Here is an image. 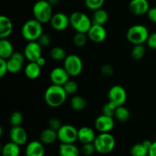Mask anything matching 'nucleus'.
<instances>
[{"label": "nucleus", "mask_w": 156, "mask_h": 156, "mask_svg": "<svg viewBox=\"0 0 156 156\" xmlns=\"http://www.w3.org/2000/svg\"><path fill=\"white\" fill-rule=\"evenodd\" d=\"M70 25L76 32L87 34L92 25V21L85 13L74 12L69 16Z\"/></svg>", "instance_id": "nucleus-5"}, {"label": "nucleus", "mask_w": 156, "mask_h": 156, "mask_svg": "<svg viewBox=\"0 0 156 156\" xmlns=\"http://www.w3.org/2000/svg\"><path fill=\"white\" fill-rule=\"evenodd\" d=\"M146 53V47L143 44H136L134 45L133 48L131 50V56L135 60H140L143 59Z\"/></svg>", "instance_id": "nucleus-31"}, {"label": "nucleus", "mask_w": 156, "mask_h": 156, "mask_svg": "<svg viewBox=\"0 0 156 156\" xmlns=\"http://www.w3.org/2000/svg\"><path fill=\"white\" fill-rule=\"evenodd\" d=\"M149 9L150 7L148 0H131L129 4V9L131 13L137 16L147 14Z\"/></svg>", "instance_id": "nucleus-16"}, {"label": "nucleus", "mask_w": 156, "mask_h": 156, "mask_svg": "<svg viewBox=\"0 0 156 156\" xmlns=\"http://www.w3.org/2000/svg\"><path fill=\"white\" fill-rule=\"evenodd\" d=\"M114 68L111 64H104L101 67V73L105 77H111L114 74Z\"/></svg>", "instance_id": "nucleus-38"}, {"label": "nucleus", "mask_w": 156, "mask_h": 156, "mask_svg": "<svg viewBox=\"0 0 156 156\" xmlns=\"http://www.w3.org/2000/svg\"><path fill=\"white\" fill-rule=\"evenodd\" d=\"M50 25L57 31H63L70 25L69 16L62 12L53 14L50 21Z\"/></svg>", "instance_id": "nucleus-11"}, {"label": "nucleus", "mask_w": 156, "mask_h": 156, "mask_svg": "<svg viewBox=\"0 0 156 156\" xmlns=\"http://www.w3.org/2000/svg\"><path fill=\"white\" fill-rule=\"evenodd\" d=\"M24 54L29 62H36L42 56V47L37 41H28L24 47Z\"/></svg>", "instance_id": "nucleus-10"}, {"label": "nucleus", "mask_w": 156, "mask_h": 156, "mask_svg": "<svg viewBox=\"0 0 156 156\" xmlns=\"http://www.w3.org/2000/svg\"><path fill=\"white\" fill-rule=\"evenodd\" d=\"M9 138L11 141L21 146L27 143V134L21 126H12L9 131Z\"/></svg>", "instance_id": "nucleus-15"}, {"label": "nucleus", "mask_w": 156, "mask_h": 156, "mask_svg": "<svg viewBox=\"0 0 156 156\" xmlns=\"http://www.w3.org/2000/svg\"><path fill=\"white\" fill-rule=\"evenodd\" d=\"M50 56L52 59L55 61L64 60L67 56L66 52L62 47H55L50 50Z\"/></svg>", "instance_id": "nucleus-29"}, {"label": "nucleus", "mask_w": 156, "mask_h": 156, "mask_svg": "<svg viewBox=\"0 0 156 156\" xmlns=\"http://www.w3.org/2000/svg\"><path fill=\"white\" fill-rule=\"evenodd\" d=\"M146 43L149 48L152 49V50H156V32L149 34Z\"/></svg>", "instance_id": "nucleus-42"}, {"label": "nucleus", "mask_w": 156, "mask_h": 156, "mask_svg": "<svg viewBox=\"0 0 156 156\" xmlns=\"http://www.w3.org/2000/svg\"><path fill=\"white\" fill-rule=\"evenodd\" d=\"M24 156H27V155H24Z\"/></svg>", "instance_id": "nucleus-48"}, {"label": "nucleus", "mask_w": 156, "mask_h": 156, "mask_svg": "<svg viewBox=\"0 0 156 156\" xmlns=\"http://www.w3.org/2000/svg\"><path fill=\"white\" fill-rule=\"evenodd\" d=\"M14 47L7 38H0V58L8 59L14 53Z\"/></svg>", "instance_id": "nucleus-21"}, {"label": "nucleus", "mask_w": 156, "mask_h": 156, "mask_svg": "<svg viewBox=\"0 0 156 156\" xmlns=\"http://www.w3.org/2000/svg\"><path fill=\"white\" fill-rule=\"evenodd\" d=\"M41 73V67L36 62H29L24 68L26 77L30 80L37 79Z\"/></svg>", "instance_id": "nucleus-22"}, {"label": "nucleus", "mask_w": 156, "mask_h": 156, "mask_svg": "<svg viewBox=\"0 0 156 156\" xmlns=\"http://www.w3.org/2000/svg\"><path fill=\"white\" fill-rule=\"evenodd\" d=\"M23 120H24V117H23L22 114L19 111H15L11 114L9 117V123L12 126H21Z\"/></svg>", "instance_id": "nucleus-33"}, {"label": "nucleus", "mask_w": 156, "mask_h": 156, "mask_svg": "<svg viewBox=\"0 0 156 156\" xmlns=\"http://www.w3.org/2000/svg\"><path fill=\"white\" fill-rule=\"evenodd\" d=\"M149 156H156V140L152 142V144L151 146L150 149L149 150Z\"/></svg>", "instance_id": "nucleus-44"}, {"label": "nucleus", "mask_w": 156, "mask_h": 156, "mask_svg": "<svg viewBox=\"0 0 156 156\" xmlns=\"http://www.w3.org/2000/svg\"><path fill=\"white\" fill-rule=\"evenodd\" d=\"M63 67L70 76H77L82 72L83 62L78 55L69 54L63 60Z\"/></svg>", "instance_id": "nucleus-7"}, {"label": "nucleus", "mask_w": 156, "mask_h": 156, "mask_svg": "<svg viewBox=\"0 0 156 156\" xmlns=\"http://www.w3.org/2000/svg\"><path fill=\"white\" fill-rule=\"evenodd\" d=\"M45 149L44 143L41 141L33 140L26 146L25 155L27 156H44Z\"/></svg>", "instance_id": "nucleus-18"}, {"label": "nucleus", "mask_w": 156, "mask_h": 156, "mask_svg": "<svg viewBox=\"0 0 156 156\" xmlns=\"http://www.w3.org/2000/svg\"><path fill=\"white\" fill-rule=\"evenodd\" d=\"M43 33V24L35 18L24 22L21 27V35L27 41H37Z\"/></svg>", "instance_id": "nucleus-2"}, {"label": "nucleus", "mask_w": 156, "mask_h": 156, "mask_svg": "<svg viewBox=\"0 0 156 156\" xmlns=\"http://www.w3.org/2000/svg\"><path fill=\"white\" fill-rule=\"evenodd\" d=\"M58 140L57 131L47 128L44 129L40 135V141L45 145H50Z\"/></svg>", "instance_id": "nucleus-23"}, {"label": "nucleus", "mask_w": 156, "mask_h": 156, "mask_svg": "<svg viewBox=\"0 0 156 156\" xmlns=\"http://www.w3.org/2000/svg\"><path fill=\"white\" fill-rule=\"evenodd\" d=\"M69 76L64 67H56L50 72V79L52 84L62 86L67 81L69 80Z\"/></svg>", "instance_id": "nucleus-14"}, {"label": "nucleus", "mask_w": 156, "mask_h": 156, "mask_svg": "<svg viewBox=\"0 0 156 156\" xmlns=\"http://www.w3.org/2000/svg\"><path fill=\"white\" fill-rule=\"evenodd\" d=\"M36 62L38 64V65L40 66L41 67V68H42V67H44V66H45V64H46L45 58H44V56H41V57L38 58V59L36 61Z\"/></svg>", "instance_id": "nucleus-45"}, {"label": "nucleus", "mask_w": 156, "mask_h": 156, "mask_svg": "<svg viewBox=\"0 0 156 156\" xmlns=\"http://www.w3.org/2000/svg\"><path fill=\"white\" fill-rule=\"evenodd\" d=\"M149 34H150L146 26L143 24H134L128 29L126 36L129 42L136 45L146 43Z\"/></svg>", "instance_id": "nucleus-6"}, {"label": "nucleus", "mask_w": 156, "mask_h": 156, "mask_svg": "<svg viewBox=\"0 0 156 156\" xmlns=\"http://www.w3.org/2000/svg\"><path fill=\"white\" fill-rule=\"evenodd\" d=\"M149 148L143 142L133 146L130 149V154L132 156H146L149 155Z\"/></svg>", "instance_id": "nucleus-27"}, {"label": "nucleus", "mask_w": 156, "mask_h": 156, "mask_svg": "<svg viewBox=\"0 0 156 156\" xmlns=\"http://www.w3.org/2000/svg\"><path fill=\"white\" fill-rule=\"evenodd\" d=\"M96 152L100 154H108L114 150L116 141L110 133H99L94 141Z\"/></svg>", "instance_id": "nucleus-4"}, {"label": "nucleus", "mask_w": 156, "mask_h": 156, "mask_svg": "<svg viewBox=\"0 0 156 156\" xmlns=\"http://www.w3.org/2000/svg\"><path fill=\"white\" fill-rule=\"evenodd\" d=\"M88 39L96 44L104 42L107 37V30L104 25L93 24L87 33Z\"/></svg>", "instance_id": "nucleus-13"}, {"label": "nucleus", "mask_w": 156, "mask_h": 156, "mask_svg": "<svg viewBox=\"0 0 156 156\" xmlns=\"http://www.w3.org/2000/svg\"><path fill=\"white\" fill-rule=\"evenodd\" d=\"M108 18H109V15H108V12L101 8V9L94 11L91 21H92L93 24L105 25L108 21Z\"/></svg>", "instance_id": "nucleus-25"}, {"label": "nucleus", "mask_w": 156, "mask_h": 156, "mask_svg": "<svg viewBox=\"0 0 156 156\" xmlns=\"http://www.w3.org/2000/svg\"><path fill=\"white\" fill-rule=\"evenodd\" d=\"M96 136L94 130L89 126H82L78 129V140L82 144L94 143Z\"/></svg>", "instance_id": "nucleus-17"}, {"label": "nucleus", "mask_w": 156, "mask_h": 156, "mask_svg": "<svg viewBox=\"0 0 156 156\" xmlns=\"http://www.w3.org/2000/svg\"><path fill=\"white\" fill-rule=\"evenodd\" d=\"M127 98L125 88L120 85H115L110 88L108 91V99L117 107L123 106Z\"/></svg>", "instance_id": "nucleus-9"}, {"label": "nucleus", "mask_w": 156, "mask_h": 156, "mask_svg": "<svg viewBox=\"0 0 156 156\" xmlns=\"http://www.w3.org/2000/svg\"><path fill=\"white\" fill-rule=\"evenodd\" d=\"M67 95L63 86L52 84L46 89L44 101L50 108H59L65 103Z\"/></svg>", "instance_id": "nucleus-1"}, {"label": "nucleus", "mask_w": 156, "mask_h": 156, "mask_svg": "<svg viewBox=\"0 0 156 156\" xmlns=\"http://www.w3.org/2000/svg\"><path fill=\"white\" fill-rule=\"evenodd\" d=\"M48 2L52 6H56L60 3L61 0H48Z\"/></svg>", "instance_id": "nucleus-46"}, {"label": "nucleus", "mask_w": 156, "mask_h": 156, "mask_svg": "<svg viewBox=\"0 0 156 156\" xmlns=\"http://www.w3.org/2000/svg\"><path fill=\"white\" fill-rule=\"evenodd\" d=\"M57 136L61 143H75L78 140V129L73 125H62L57 131Z\"/></svg>", "instance_id": "nucleus-8"}, {"label": "nucleus", "mask_w": 156, "mask_h": 156, "mask_svg": "<svg viewBox=\"0 0 156 156\" xmlns=\"http://www.w3.org/2000/svg\"><path fill=\"white\" fill-rule=\"evenodd\" d=\"M81 154L85 156H91L96 152L95 146L94 143H85L82 145V148L80 149Z\"/></svg>", "instance_id": "nucleus-37"}, {"label": "nucleus", "mask_w": 156, "mask_h": 156, "mask_svg": "<svg viewBox=\"0 0 156 156\" xmlns=\"http://www.w3.org/2000/svg\"><path fill=\"white\" fill-rule=\"evenodd\" d=\"M8 64V72L12 74L18 73L22 69V67L24 63L13 59V58H9L7 59Z\"/></svg>", "instance_id": "nucleus-30"}, {"label": "nucleus", "mask_w": 156, "mask_h": 156, "mask_svg": "<svg viewBox=\"0 0 156 156\" xmlns=\"http://www.w3.org/2000/svg\"><path fill=\"white\" fill-rule=\"evenodd\" d=\"M59 154V156H79L81 151L74 143H60Z\"/></svg>", "instance_id": "nucleus-20"}, {"label": "nucleus", "mask_w": 156, "mask_h": 156, "mask_svg": "<svg viewBox=\"0 0 156 156\" xmlns=\"http://www.w3.org/2000/svg\"><path fill=\"white\" fill-rule=\"evenodd\" d=\"M70 106L72 109L76 111H83L87 106V101L82 96L76 95L72 98Z\"/></svg>", "instance_id": "nucleus-26"}, {"label": "nucleus", "mask_w": 156, "mask_h": 156, "mask_svg": "<svg viewBox=\"0 0 156 156\" xmlns=\"http://www.w3.org/2000/svg\"><path fill=\"white\" fill-rule=\"evenodd\" d=\"M88 39V37L87 34L76 32L75 36L73 37V43H74V44L76 47H82L86 44Z\"/></svg>", "instance_id": "nucleus-32"}, {"label": "nucleus", "mask_w": 156, "mask_h": 156, "mask_svg": "<svg viewBox=\"0 0 156 156\" xmlns=\"http://www.w3.org/2000/svg\"><path fill=\"white\" fill-rule=\"evenodd\" d=\"M114 117L118 121L126 122L127 120H129V117H130V113H129V110L123 105V106L117 107Z\"/></svg>", "instance_id": "nucleus-28"}, {"label": "nucleus", "mask_w": 156, "mask_h": 156, "mask_svg": "<svg viewBox=\"0 0 156 156\" xmlns=\"http://www.w3.org/2000/svg\"><path fill=\"white\" fill-rule=\"evenodd\" d=\"M33 15L36 20L42 24L50 22L53 16V6L48 0H38L33 6Z\"/></svg>", "instance_id": "nucleus-3"}, {"label": "nucleus", "mask_w": 156, "mask_h": 156, "mask_svg": "<svg viewBox=\"0 0 156 156\" xmlns=\"http://www.w3.org/2000/svg\"><path fill=\"white\" fill-rule=\"evenodd\" d=\"M8 72L7 59L0 58V77L3 78Z\"/></svg>", "instance_id": "nucleus-41"}, {"label": "nucleus", "mask_w": 156, "mask_h": 156, "mask_svg": "<svg viewBox=\"0 0 156 156\" xmlns=\"http://www.w3.org/2000/svg\"><path fill=\"white\" fill-rule=\"evenodd\" d=\"M48 125H49V128H51V129H54V130L56 131L59 130V128L62 126L60 120L56 118V117H51V118L49 120Z\"/></svg>", "instance_id": "nucleus-40"}, {"label": "nucleus", "mask_w": 156, "mask_h": 156, "mask_svg": "<svg viewBox=\"0 0 156 156\" xmlns=\"http://www.w3.org/2000/svg\"><path fill=\"white\" fill-rule=\"evenodd\" d=\"M117 108V107L114 104H113L111 101H108L102 108V114H105V115L114 117V115H115V111Z\"/></svg>", "instance_id": "nucleus-36"}, {"label": "nucleus", "mask_w": 156, "mask_h": 156, "mask_svg": "<svg viewBox=\"0 0 156 156\" xmlns=\"http://www.w3.org/2000/svg\"><path fill=\"white\" fill-rule=\"evenodd\" d=\"M147 15L151 21L156 23V7L150 8L149 12H147Z\"/></svg>", "instance_id": "nucleus-43"}, {"label": "nucleus", "mask_w": 156, "mask_h": 156, "mask_svg": "<svg viewBox=\"0 0 156 156\" xmlns=\"http://www.w3.org/2000/svg\"><path fill=\"white\" fill-rule=\"evenodd\" d=\"M62 86H63L67 94H74L75 93H76V91H78V88H79L77 82L76 81L70 80V79L67 81Z\"/></svg>", "instance_id": "nucleus-34"}, {"label": "nucleus", "mask_w": 156, "mask_h": 156, "mask_svg": "<svg viewBox=\"0 0 156 156\" xmlns=\"http://www.w3.org/2000/svg\"><path fill=\"white\" fill-rule=\"evenodd\" d=\"M94 126L99 133H110L114 126V117L102 114L95 119Z\"/></svg>", "instance_id": "nucleus-12"}, {"label": "nucleus", "mask_w": 156, "mask_h": 156, "mask_svg": "<svg viewBox=\"0 0 156 156\" xmlns=\"http://www.w3.org/2000/svg\"><path fill=\"white\" fill-rule=\"evenodd\" d=\"M146 156H149V155H146Z\"/></svg>", "instance_id": "nucleus-47"}, {"label": "nucleus", "mask_w": 156, "mask_h": 156, "mask_svg": "<svg viewBox=\"0 0 156 156\" xmlns=\"http://www.w3.org/2000/svg\"><path fill=\"white\" fill-rule=\"evenodd\" d=\"M21 154L20 146L10 141L5 143L2 149V156H19Z\"/></svg>", "instance_id": "nucleus-24"}, {"label": "nucleus", "mask_w": 156, "mask_h": 156, "mask_svg": "<svg viewBox=\"0 0 156 156\" xmlns=\"http://www.w3.org/2000/svg\"><path fill=\"white\" fill-rule=\"evenodd\" d=\"M13 30V24L9 17L0 16V38H8Z\"/></svg>", "instance_id": "nucleus-19"}, {"label": "nucleus", "mask_w": 156, "mask_h": 156, "mask_svg": "<svg viewBox=\"0 0 156 156\" xmlns=\"http://www.w3.org/2000/svg\"><path fill=\"white\" fill-rule=\"evenodd\" d=\"M105 0H85L86 7L92 11L101 9L103 5L105 4Z\"/></svg>", "instance_id": "nucleus-35"}, {"label": "nucleus", "mask_w": 156, "mask_h": 156, "mask_svg": "<svg viewBox=\"0 0 156 156\" xmlns=\"http://www.w3.org/2000/svg\"><path fill=\"white\" fill-rule=\"evenodd\" d=\"M37 41L41 44L42 47H47L51 44V37L47 34L43 33Z\"/></svg>", "instance_id": "nucleus-39"}]
</instances>
